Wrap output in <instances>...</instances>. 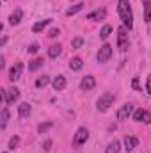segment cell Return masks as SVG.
<instances>
[{
	"label": "cell",
	"instance_id": "obj_1",
	"mask_svg": "<svg viewBox=\"0 0 151 153\" xmlns=\"http://www.w3.org/2000/svg\"><path fill=\"white\" fill-rule=\"evenodd\" d=\"M117 11H119V16L123 20V25L130 30L133 27V11H132V5L128 0H119V5H117Z\"/></svg>",
	"mask_w": 151,
	"mask_h": 153
},
{
	"label": "cell",
	"instance_id": "obj_2",
	"mask_svg": "<svg viewBox=\"0 0 151 153\" xmlns=\"http://www.w3.org/2000/svg\"><path fill=\"white\" fill-rule=\"evenodd\" d=\"M114 100H115V96H114L112 93H105V94H101V96L98 98V102H96L98 111H100V112H107V111L110 109V105L114 103Z\"/></svg>",
	"mask_w": 151,
	"mask_h": 153
},
{
	"label": "cell",
	"instance_id": "obj_3",
	"mask_svg": "<svg viewBox=\"0 0 151 153\" xmlns=\"http://www.w3.org/2000/svg\"><path fill=\"white\" fill-rule=\"evenodd\" d=\"M128 45H130V41H128V30H126V27L123 25V27L117 29V48H119L121 52H126Z\"/></svg>",
	"mask_w": 151,
	"mask_h": 153
},
{
	"label": "cell",
	"instance_id": "obj_4",
	"mask_svg": "<svg viewBox=\"0 0 151 153\" xmlns=\"http://www.w3.org/2000/svg\"><path fill=\"white\" fill-rule=\"evenodd\" d=\"M87 139H89V130H87L85 126H80V128L76 130L75 137H73V146H75V148H80L82 144L87 143Z\"/></svg>",
	"mask_w": 151,
	"mask_h": 153
},
{
	"label": "cell",
	"instance_id": "obj_5",
	"mask_svg": "<svg viewBox=\"0 0 151 153\" xmlns=\"http://www.w3.org/2000/svg\"><path fill=\"white\" fill-rule=\"evenodd\" d=\"M110 57H112V46L105 43V45L98 50L96 59H98V62H100V64H105V62H109V61H110Z\"/></svg>",
	"mask_w": 151,
	"mask_h": 153
},
{
	"label": "cell",
	"instance_id": "obj_6",
	"mask_svg": "<svg viewBox=\"0 0 151 153\" xmlns=\"http://www.w3.org/2000/svg\"><path fill=\"white\" fill-rule=\"evenodd\" d=\"M132 114H133V105H132V103H126V105H123V107L117 111V119H119V121H124V119H128Z\"/></svg>",
	"mask_w": 151,
	"mask_h": 153
},
{
	"label": "cell",
	"instance_id": "obj_7",
	"mask_svg": "<svg viewBox=\"0 0 151 153\" xmlns=\"http://www.w3.org/2000/svg\"><path fill=\"white\" fill-rule=\"evenodd\" d=\"M133 119L139 121V123H151V114L144 109H137L133 112Z\"/></svg>",
	"mask_w": 151,
	"mask_h": 153
},
{
	"label": "cell",
	"instance_id": "obj_8",
	"mask_svg": "<svg viewBox=\"0 0 151 153\" xmlns=\"http://www.w3.org/2000/svg\"><path fill=\"white\" fill-rule=\"evenodd\" d=\"M94 85H96V80H94L93 75H85L82 78V82H80L82 91H91V89H94Z\"/></svg>",
	"mask_w": 151,
	"mask_h": 153
},
{
	"label": "cell",
	"instance_id": "obj_9",
	"mask_svg": "<svg viewBox=\"0 0 151 153\" xmlns=\"http://www.w3.org/2000/svg\"><path fill=\"white\" fill-rule=\"evenodd\" d=\"M123 144H124V150L126 152H132V150H135L139 146V139L137 137H132V135H126L123 139Z\"/></svg>",
	"mask_w": 151,
	"mask_h": 153
},
{
	"label": "cell",
	"instance_id": "obj_10",
	"mask_svg": "<svg viewBox=\"0 0 151 153\" xmlns=\"http://www.w3.org/2000/svg\"><path fill=\"white\" fill-rule=\"evenodd\" d=\"M21 71H23V64H16L9 70V80L11 82H16L20 76H21Z\"/></svg>",
	"mask_w": 151,
	"mask_h": 153
},
{
	"label": "cell",
	"instance_id": "obj_11",
	"mask_svg": "<svg viewBox=\"0 0 151 153\" xmlns=\"http://www.w3.org/2000/svg\"><path fill=\"white\" fill-rule=\"evenodd\" d=\"M105 16H107V11L105 9H96V11H93V13L87 14V20L98 22V20H105Z\"/></svg>",
	"mask_w": 151,
	"mask_h": 153
},
{
	"label": "cell",
	"instance_id": "obj_12",
	"mask_svg": "<svg viewBox=\"0 0 151 153\" xmlns=\"http://www.w3.org/2000/svg\"><path fill=\"white\" fill-rule=\"evenodd\" d=\"M52 84H53V89H55V91H62V89L66 87V76L64 75H57L55 78H53Z\"/></svg>",
	"mask_w": 151,
	"mask_h": 153
},
{
	"label": "cell",
	"instance_id": "obj_13",
	"mask_svg": "<svg viewBox=\"0 0 151 153\" xmlns=\"http://www.w3.org/2000/svg\"><path fill=\"white\" fill-rule=\"evenodd\" d=\"M18 112H20L21 117H27V116L32 112V107H30L27 102H23V103H20V105H18Z\"/></svg>",
	"mask_w": 151,
	"mask_h": 153
},
{
	"label": "cell",
	"instance_id": "obj_14",
	"mask_svg": "<svg viewBox=\"0 0 151 153\" xmlns=\"http://www.w3.org/2000/svg\"><path fill=\"white\" fill-rule=\"evenodd\" d=\"M21 16H23V11H21V9H16V11L11 14L9 23H11V25H18V23L21 22Z\"/></svg>",
	"mask_w": 151,
	"mask_h": 153
},
{
	"label": "cell",
	"instance_id": "obj_15",
	"mask_svg": "<svg viewBox=\"0 0 151 153\" xmlns=\"http://www.w3.org/2000/svg\"><path fill=\"white\" fill-rule=\"evenodd\" d=\"M61 52H62V46H61V45H52V46L48 48V55H50L52 59L59 57V55H61Z\"/></svg>",
	"mask_w": 151,
	"mask_h": 153
},
{
	"label": "cell",
	"instance_id": "obj_16",
	"mask_svg": "<svg viewBox=\"0 0 151 153\" xmlns=\"http://www.w3.org/2000/svg\"><path fill=\"white\" fill-rule=\"evenodd\" d=\"M142 5H144V20L150 23L151 22V0H142Z\"/></svg>",
	"mask_w": 151,
	"mask_h": 153
},
{
	"label": "cell",
	"instance_id": "obj_17",
	"mask_svg": "<svg viewBox=\"0 0 151 153\" xmlns=\"http://www.w3.org/2000/svg\"><path fill=\"white\" fill-rule=\"evenodd\" d=\"M50 22H52L50 18H46V20H41V22H36V23H34V27H32V30H34V32H41V30H43L46 25H50Z\"/></svg>",
	"mask_w": 151,
	"mask_h": 153
},
{
	"label": "cell",
	"instance_id": "obj_18",
	"mask_svg": "<svg viewBox=\"0 0 151 153\" xmlns=\"http://www.w3.org/2000/svg\"><path fill=\"white\" fill-rule=\"evenodd\" d=\"M119 150H121L119 141H112V143H109V146H107L105 153H119Z\"/></svg>",
	"mask_w": 151,
	"mask_h": 153
},
{
	"label": "cell",
	"instance_id": "obj_19",
	"mask_svg": "<svg viewBox=\"0 0 151 153\" xmlns=\"http://www.w3.org/2000/svg\"><path fill=\"white\" fill-rule=\"evenodd\" d=\"M43 64H44V61H43V59H34V61H30V64H29V70H30V71H38L39 68H41V66H43Z\"/></svg>",
	"mask_w": 151,
	"mask_h": 153
},
{
	"label": "cell",
	"instance_id": "obj_20",
	"mask_svg": "<svg viewBox=\"0 0 151 153\" xmlns=\"http://www.w3.org/2000/svg\"><path fill=\"white\" fill-rule=\"evenodd\" d=\"M82 66H84V62H82V59H80V57H75V59H71V62H70V68H71L73 71H78V70H82Z\"/></svg>",
	"mask_w": 151,
	"mask_h": 153
},
{
	"label": "cell",
	"instance_id": "obj_21",
	"mask_svg": "<svg viewBox=\"0 0 151 153\" xmlns=\"http://www.w3.org/2000/svg\"><path fill=\"white\" fill-rule=\"evenodd\" d=\"M2 119H0V128H5V125H7V121H9V111H7V107H4L2 109V116H0Z\"/></svg>",
	"mask_w": 151,
	"mask_h": 153
},
{
	"label": "cell",
	"instance_id": "obj_22",
	"mask_svg": "<svg viewBox=\"0 0 151 153\" xmlns=\"http://www.w3.org/2000/svg\"><path fill=\"white\" fill-rule=\"evenodd\" d=\"M84 9V4H76V5H73V7H70L68 11H66V16H73V14H76L78 11H82Z\"/></svg>",
	"mask_w": 151,
	"mask_h": 153
},
{
	"label": "cell",
	"instance_id": "obj_23",
	"mask_svg": "<svg viewBox=\"0 0 151 153\" xmlns=\"http://www.w3.org/2000/svg\"><path fill=\"white\" fill-rule=\"evenodd\" d=\"M18 144H20V137H18V135H14V137H11V139H9L7 148L13 152V150H16V148H18Z\"/></svg>",
	"mask_w": 151,
	"mask_h": 153
},
{
	"label": "cell",
	"instance_id": "obj_24",
	"mask_svg": "<svg viewBox=\"0 0 151 153\" xmlns=\"http://www.w3.org/2000/svg\"><path fill=\"white\" fill-rule=\"evenodd\" d=\"M48 82H50V76L48 75L39 76L38 80H36V87H44V85H48Z\"/></svg>",
	"mask_w": 151,
	"mask_h": 153
},
{
	"label": "cell",
	"instance_id": "obj_25",
	"mask_svg": "<svg viewBox=\"0 0 151 153\" xmlns=\"http://www.w3.org/2000/svg\"><path fill=\"white\" fill-rule=\"evenodd\" d=\"M110 32H112V27H110V25H105V27L100 30V38H101V39H107L109 36H110Z\"/></svg>",
	"mask_w": 151,
	"mask_h": 153
},
{
	"label": "cell",
	"instance_id": "obj_26",
	"mask_svg": "<svg viewBox=\"0 0 151 153\" xmlns=\"http://www.w3.org/2000/svg\"><path fill=\"white\" fill-rule=\"evenodd\" d=\"M82 45H84V39L82 38H75L73 41H71V46H73V48H80Z\"/></svg>",
	"mask_w": 151,
	"mask_h": 153
},
{
	"label": "cell",
	"instance_id": "obj_27",
	"mask_svg": "<svg viewBox=\"0 0 151 153\" xmlns=\"http://www.w3.org/2000/svg\"><path fill=\"white\" fill-rule=\"evenodd\" d=\"M50 126H52V123H44V125L41 123V125L38 126V132H39V134H43V132H46V130H48Z\"/></svg>",
	"mask_w": 151,
	"mask_h": 153
},
{
	"label": "cell",
	"instance_id": "obj_28",
	"mask_svg": "<svg viewBox=\"0 0 151 153\" xmlns=\"http://www.w3.org/2000/svg\"><path fill=\"white\" fill-rule=\"evenodd\" d=\"M43 148H44V152H50V150H52V141H46V143L43 144Z\"/></svg>",
	"mask_w": 151,
	"mask_h": 153
},
{
	"label": "cell",
	"instance_id": "obj_29",
	"mask_svg": "<svg viewBox=\"0 0 151 153\" xmlns=\"http://www.w3.org/2000/svg\"><path fill=\"white\" fill-rule=\"evenodd\" d=\"M38 50H39L38 45H30V46H29V52H30V53H36Z\"/></svg>",
	"mask_w": 151,
	"mask_h": 153
},
{
	"label": "cell",
	"instance_id": "obj_30",
	"mask_svg": "<svg viewBox=\"0 0 151 153\" xmlns=\"http://www.w3.org/2000/svg\"><path fill=\"white\" fill-rule=\"evenodd\" d=\"M59 36V29H52L50 30V38H57Z\"/></svg>",
	"mask_w": 151,
	"mask_h": 153
},
{
	"label": "cell",
	"instance_id": "obj_31",
	"mask_svg": "<svg viewBox=\"0 0 151 153\" xmlns=\"http://www.w3.org/2000/svg\"><path fill=\"white\" fill-rule=\"evenodd\" d=\"M146 89H148V93L151 94V75L148 76V82H146Z\"/></svg>",
	"mask_w": 151,
	"mask_h": 153
},
{
	"label": "cell",
	"instance_id": "obj_32",
	"mask_svg": "<svg viewBox=\"0 0 151 153\" xmlns=\"http://www.w3.org/2000/svg\"><path fill=\"white\" fill-rule=\"evenodd\" d=\"M132 85H133L135 91H139V80H137V78H133V84H132Z\"/></svg>",
	"mask_w": 151,
	"mask_h": 153
}]
</instances>
